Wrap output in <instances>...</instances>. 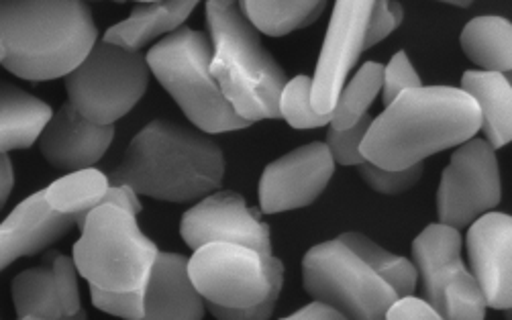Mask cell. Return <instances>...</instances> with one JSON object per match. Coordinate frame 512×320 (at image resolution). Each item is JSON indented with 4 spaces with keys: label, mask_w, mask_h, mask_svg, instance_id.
<instances>
[{
    "label": "cell",
    "mask_w": 512,
    "mask_h": 320,
    "mask_svg": "<svg viewBox=\"0 0 512 320\" xmlns=\"http://www.w3.org/2000/svg\"><path fill=\"white\" fill-rule=\"evenodd\" d=\"M480 123L476 100L462 88H406L372 119L360 151L378 168L406 170L476 137Z\"/></svg>",
    "instance_id": "obj_1"
},
{
    "label": "cell",
    "mask_w": 512,
    "mask_h": 320,
    "mask_svg": "<svg viewBox=\"0 0 512 320\" xmlns=\"http://www.w3.org/2000/svg\"><path fill=\"white\" fill-rule=\"evenodd\" d=\"M96 41L86 0H0L3 66L17 78H66Z\"/></svg>",
    "instance_id": "obj_2"
},
{
    "label": "cell",
    "mask_w": 512,
    "mask_h": 320,
    "mask_svg": "<svg viewBox=\"0 0 512 320\" xmlns=\"http://www.w3.org/2000/svg\"><path fill=\"white\" fill-rule=\"evenodd\" d=\"M223 176L225 157L211 137L170 121H153L129 143L109 180L156 200L192 202L219 190Z\"/></svg>",
    "instance_id": "obj_3"
},
{
    "label": "cell",
    "mask_w": 512,
    "mask_h": 320,
    "mask_svg": "<svg viewBox=\"0 0 512 320\" xmlns=\"http://www.w3.org/2000/svg\"><path fill=\"white\" fill-rule=\"evenodd\" d=\"M207 25L213 39L211 74L233 111L258 123L280 117L286 72L270 56L260 31L243 15L237 0H209Z\"/></svg>",
    "instance_id": "obj_4"
},
{
    "label": "cell",
    "mask_w": 512,
    "mask_h": 320,
    "mask_svg": "<svg viewBox=\"0 0 512 320\" xmlns=\"http://www.w3.org/2000/svg\"><path fill=\"white\" fill-rule=\"evenodd\" d=\"M211 60L209 37L184 25L153 45L145 58L147 68L196 129L215 135L249 127L223 96L211 74Z\"/></svg>",
    "instance_id": "obj_5"
},
{
    "label": "cell",
    "mask_w": 512,
    "mask_h": 320,
    "mask_svg": "<svg viewBox=\"0 0 512 320\" xmlns=\"http://www.w3.org/2000/svg\"><path fill=\"white\" fill-rule=\"evenodd\" d=\"M135 217L117 204H100L86 215L72 259L90 286L113 292L145 288L160 249L143 235Z\"/></svg>",
    "instance_id": "obj_6"
},
{
    "label": "cell",
    "mask_w": 512,
    "mask_h": 320,
    "mask_svg": "<svg viewBox=\"0 0 512 320\" xmlns=\"http://www.w3.org/2000/svg\"><path fill=\"white\" fill-rule=\"evenodd\" d=\"M147 72L139 51L96 41L88 56L66 76V92L82 117L98 125H115L143 98Z\"/></svg>",
    "instance_id": "obj_7"
},
{
    "label": "cell",
    "mask_w": 512,
    "mask_h": 320,
    "mask_svg": "<svg viewBox=\"0 0 512 320\" xmlns=\"http://www.w3.org/2000/svg\"><path fill=\"white\" fill-rule=\"evenodd\" d=\"M304 290L351 320L386 318L398 294L339 239L319 243L302 259Z\"/></svg>",
    "instance_id": "obj_8"
},
{
    "label": "cell",
    "mask_w": 512,
    "mask_h": 320,
    "mask_svg": "<svg viewBox=\"0 0 512 320\" xmlns=\"http://www.w3.org/2000/svg\"><path fill=\"white\" fill-rule=\"evenodd\" d=\"M266 259L245 245L207 243L188 259V276L207 304L247 308L260 304L272 288Z\"/></svg>",
    "instance_id": "obj_9"
},
{
    "label": "cell",
    "mask_w": 512,
    "mask_h": 320,
    "mask_svg": "<svg viewBox=\"0 0 512 320\" xmlns=\"http://www.w3.org/2000/svg\"><path fill=\"white\" fill-rule=\"evenodd\" d=\"M502 198L496 149L486 139H468L451 155L437 190L439 223L470 227Z\"/></svg>",
    "instance_id": "obj_10"
},
{
    "label": "cell",
    "mask_w": 512,
    "mask_h": 320,
    "mask_svg": "<svg viewBox=\"0 0 512 320\" xmlns=\"http://www.w3.org/2000/svg\"><path fill=\"white\" fill-rule=\"evenodd\" d=\"M374 0H335L317 72L313 78V106L331 115L349 72L366 51Z\"/></svg>",
    "instance_id": "obj_11"
},
{
    "label": "cell",
    "mask_w": 512,
    "mask_h": 320,
    "mask_svg": "<svg viewBox=\"0 0 512 320\" xmlns=\"http://www.w3.org/2000/svg\"><path fill=\"white\" fill-rule=\"evenodd\" d=\"M180 235L194 251L207 243H237L272 255L270 227L262 221V208H249L237 192L223 190L204 196L184 212Z\"/></svg>",
    "instance_id": "obj_12"
},
{
    "label": "cell",
    "mask_w": 512,
    "mask_h": 320,
    "mask_svg": "<svg viewBox=\"0 0 512 320\" xmlns=\"http://www.w3.org/2000/svg\"><path fill=\"white\" fill-rule=\"evenodd\" d=\"M335 159L327 143L313 141L272 162L260 180V206L266 215L313 204L329 186Z\"/></svg>",
    "instance_id": "obj_13"
},
{
    "label": "cell",
    "mask_w": 512,
    "mask_h": 320,
    "mask_svg": "<svg viewBox=\"0 0 512 320\" xmlns=\"http://www.w3.org/2000/svg\"><path fill=\"white\" fill-rule=\"evenodd\" d=\"M74 259L49 251L41 265L21 272L11 286L21 320H70L86 318L78 292Z\"/></svg>",
    "instance_id": "obj_14"
},
{
    "label": "cell",
    "mask_w": 512,
    "mask_h": 320,
    "mask_svg": "<svg viewBox=\"0 0 512 320\" xmlns=\"http://www.w3.org/2000/svg\"><path fill=\"white\" fill-rule=\"evenodd\" d=\"M472 274L486 304L496 310L512 306V219L504 212H486L468 231Z\"/></svg>",
    "instance_id": "obj_15"
},
{
    "label": "cell",
    "mask_w": 512,
    "mask_h": 320,
    "mask_svg": "<svg viewBox=\"0 0 512 320\" xmlns=\"http://www.w3.org/2000/svg\"><path fill=\"white\" fill-rule=\"evenodd\" d=\"M115 139L113 125H98L82 117L68 102L51 115L39 135V149L56 170L76 172L92 168Z\"/></svg>",
    "instance_id": "obj_16"
},
{
    "label": "cell",
    "mask_w": 512,
    "mask_h": 320,
    "mask_svg": "<svg viewBox=\"0 0 512 320\" xmlns=\"http://www.w3.org/2000/svg\"><path fill=\"white\" fill-rule=\"evenodd\" d=\"M76 225L74 217L49 206L45 190L27 196L0 225V272L19 257L45 251Z\"/></svg>",
    "instance_id": "obj_17"
},
{
    "label": "cell",
    "mask_w": 512,
    "mask_h": 320,
    "mask_svg": "<svg viewBox=\"0 0 512 320\" xmlns=\"http://www.w3.org/2000/svg\"><path fill=\"white\" fill-rule=\"evenodd\" d=\"M145 320H200L207 302L188 276V257L158 251L143 288Z\"/></svg>",
    "instance_id": "obj_18"
},
{
    "label": "cell",
    "mask_w": 512,
    "mask_h": 320,
    "mask_svg": "<svg viewBox=\"0 0 512 320\" xmlns=\"http://www.w3.org/2000/svg\"><path fill=\"white\" fill-rule=\"evenodd\" d=\"M45 198L51 208L62 212V215L74 217L80 227L88 212L100 204H117L133 215L141 212V202L133 188L111 184L107 174L94 168L68 172L64 178L45 188Z\"/></svg>",
    "instance_id": "obj_19"
},
{
    "label": "cell",
    "mask_w": 512,
    "mask_h": 320,
    "mask_svg": "<svg viewBox=\"0 0 512 320\" xmlns=\"http://www.w3.org/2000/svg\"><path fill=\"white\" fill-rule=\"evenodd\" d=\"M413 261L421 280L423 298L439 312L445 282L459 265H464L459 229L445 223L429 225L413 243Z\"/></svg>",
    "instance_id": "obj_20"
},
{
    "label": "cell",
    "mask_w": 512,
    "mask_h": 320,
    "mask_svg": "<svg viewBox=\"0 0 512 320\" xmlns=\"http://www.w3.org/2000/svg\"><path fill=\"white\" fill-rule=\"evenodd\" d=\"M198 3L200 0H153V3H141L125 21L109 27L102 41L139 51L156 37L170 35L180 29Z\"/></svg>",
    "instance_id": "obj_21"
},
{
    "label": "cell",
    "mask_w": 512,
    "mask_h": 320,
    "mask_svg": "<svg viewBox=\"0 0 512 320\" xmlns=\"http://www.w3.org/2000/svg\"><path fill=\"white\" fill-rule=\"evenodd\" d=\"M462 90L468 92L480 109V131L486 141L498 149L512 139V88L510 80L500 72H466Z\"/></svg>",
    "instance_id": "obj_22"
},
{
    "label": "cell",
    "mask_w": 512,
    "mask_h": 320,
    "mask_svg": "<svg viewBox=\"0 0 512 320\" xmlns=\"http://www.w3.org/2000/svg\"><path fill=\"white\" fill-rule=\"evenodd\" d=\"M54 115L33 94L0 82V153L31 147Z\"/></svg>",
    "instance_id": "obj_23"
},
{
    "label": "cell",
    "mask_w": 512,
    "mask_h": 320,
    "mask_svg": "<svg viewBox=\"0 0 512 320\" xmlns=\"http://www.w3.org/2000/svg\"><path fill=\"white\" fill-rule=\"evenodd\" d=\"M464 53L486 72L512 70V25L504 17L484 15L472 19L462 31Z\"/></svg>",
    "instance_id": "obj_24"
},
{
    "label": "cell",
    "mask_w": 512,
    "mask_h": 320,
    "mask_svg": "<svg viewBox=\"0 0 512 320\" xmlns=\"http://www.w3.org/2000/svg\"><path fill=\"white\" fill-rule=\"evenodd\" d=\"M237 3L260 33L284 37L315 23L327 0H237Z\"/></svg>",
    "instance_id": "obj_25"
},
{
    "label": "cell",
    "mask_w": 512,
    "mask_h": 320,
    "mask_svg": "<svg viewBox=\"0 0 512 320\" xmlns=\"http://www.w3.org/2000/svg\"><path fill=\"white\" fill-rule=\"evenodd\" d=\"M339 241L345 243L353 253L360 255L398 296L415 294L419 274L413 261L382 249L378 243L362 233H345L339 237Z\"/></svg>",
    "instance_id": "obj_26"
},
{
    "label": "cell",
    "mask_w": 512,
    "mask_h": 320,
    "mask_svg": "<svg viewBox=\"0 0 512 320\" xmlns=\"http://www.w3.org/2000/svg\"><path fill=\"white\" fill-rule=\"evenodd\" d=\"M382 84L384 66L378 62L364 64L360 72L353 76V80L347 82L339 92L337 104L331 113V127L347 129L360 121L368 113L370 104L374 102L378 92L382 90Z\"/></svg>",
    "instance_id": "obj_27"
},
{
    "label": "cell",
    "mask_w": 512,
    "mask_h": 320,
    "mask_svg": "<svg viewBox=\"0 0 512 320\" xmlns=\"http://www.w3.org/2000/svg\"><path fill=\"white\" fill-rule=\"evenodd\" d=\"M486 308L488 304L478 280L466 265H459L443 286L439 306L441 318L482 320L486 316Z\"/></svg>",
    "instance_id": "obj_28"
},
{
    "label": "cell",
    "mask_w": 512,
    "mask_h": 320,
    "mask_svg": "<svg viewBox=\"0 0 512 320\" xmlns=\"http://www.w3.org/2000/svg\"><path fill=\"white\" fill-rule=\"evenodd\" d=\"M313 78L296 76L280 94V117L294 129H319L331 123L333 115H321L313 106Z\"/></svg>",
    "instance_id": "obj_29"
},
{
    "label": "cell",
    "mask_w": 512,
    "mask_h": 320,
    "mask_svg": "<svg viewBox=\"0 0 512 320\" xmlns=\"http://www.w3.org/2000/svg\"><path fill=\"white\" fill-rule=\"evenodd\" d=\"M266 265H268V272H270V278H272V288L260 304L247 306V308H223V306L207 304V310H211L213 316H217L221 320H266V318H270L274 314L276 304H278L280 294H282L284 265L274 255L266 259Z\"/></svg>",
    "instance_id": "obj_30"
},
{
    "label": "cell",
    "mask_w": 512,
    "mask_h": 320,
    "mask_svg": "<svg viewBox=\"0 0 512 320\" xmlns=\"http://www.w3.org/2000/svg\"><path fill=\"white\" fill-rule=\"evenodd\" d=\"M370 125H372V117L366 113L360 121L347 129L331 127V131L327 133V147L335 159V164L360 166L366 162V157L362 155L360 147H362V141H364Z\"/></svg>",
    "instance_id": "obj_31"
},
{
    "label": "cell",
    "mask_w": 512,
    "mask_h": 320,
    "mask_svg": "<svg viewBox=\"0 0 512 320\" xmlns=\"http://www.w3.org/2000/svg\"><path fill=\"white\" fill-rule=\"evenodd\" d=\"M357 168H360L364 182L372 190H376L380 194H388V196H396V194L411 190L413 186H417V182L423 176V164H415L406 170H384V168L370 164L366 159V162Z\"/></svg>",
    "instance_id": "obj_32"
},
{
    "label": "cell",
    "mask_w": 512,
    "mask_h": 320,
    "mask_svg": "<svg viewBox=\"0 0 512 320\" xmlns=\"http://www.w3.org/2000/svg\"><path fill=\"white\" fill-rule=\"evenodd\" d=\"M90 298L92 304L102 312L127 320H145L143 288L133 292H113L90 286Z\"/></svg>",
    "instance_id": "obj_33"
},
{
    "label": "cell",
    "mask_w": 512,
    "mask_h": 320,
    "mask_svg": "<svg viewBox=\"0 0 512 320\" xmlns=\"http://www.w3.org/2000/svg\"><path fill=\"white\" fill-rule=\"evenodd\" d=\"M423 86L419 74L415 72L411 60L406 58L404 51H398L396 56L384 66V84H382V100L384 104L392 102L402 90Z\"/></svg>",
    "instance_id": "obj_34"
},
{
    "label": "cell",
    "mask_w": 512,
    "mask_h": 320,
    "mask_svg": "<svg viewBox=\"0 0 512 320\" xmlns=\"http://www.w3.org/2000/svg\"><path fill=\"white\" fill-rule=\"evenodd\" d=\"M400 23H402V7L398 3H390V0H374L366 49L384 41Z\"/></svg>",
    "instance_id": "obj_35"
},
{
    "label": "cell",
    "mask_w": 512,
    "mask_h": 320,
    "mask_svg": "<svg viewBox=\"0 0 512 320\" xmlns=\"http://www.w3.org/2000/svg\"><path fill=\"white\" fill-rule=\"evenodd\" d=\"M386 318H390V320H439L441 316L425 298H415L413 294H408V296H398L390 304Z\"/></svg>",
    "instance_id": "obj_36"
},
{
    "label": "cell",
    "mask_w": 512,
    "mask_h": 320,
    "mask_svg": "<svg viewBox=\"0 0 512 320\" xmlns=\"http://www.w3.org/2000/svg\"><path fill=\"white\" fill-rule=\"evenodd\" d=\"M343 314L329 306L327 302L315 300L309 306H304L292 314L286 316V320H341Z\"/></svg>",
    "instance_id": "obj_37"
},
{
    "label": "cell",
    "mask_w": 512,
    "mask_h": 320,
    "mask_svg": "<svg viewBox=\"0 0 512 320\" xmlns=\"http://www.w3.org/2000/svg\"><path fill=\"white\" fill-rule=\"evenodd\" d=\"M13 184H15V172H13L11 157L7 153H0V210L5 208L11 196Z\"/></svg>",
    "instance_id": "obj_38"
},
{
    "label": "cell",
    "mask_w": 512,
    "mask_h": 320,
    "mask_svg": "<svg viewBox=\"0 0 512 320\" xmlns=\"http://www.w3.org/2000/svg\"><path fill=\"white\" fill-rule=\"evenodd\" d=\"M439 3H447V5L459 7V9H468L474 5V0H439Z\"/></svg>",
    "instance_id": "obj_39"
},
{
    "label": "cell",
    "mask_w": 512,
    "mask_h": 320,
    "mask_svg": "<svg viewBox=\"0 0 512 320\" xmlns=\"http://www.w3.org/2000/svg\"><path fill=\"white\" fill-rule=\"evenodd\" d=\"M3 58H5V47L0 43V64H3Z\"/></svg>",
    "instance_id": "obj_40"
},
{
    "label": "cell",
    "mask_w": 512,
    "mask_h": 320,
    "mask_svg": "<svg viewBox=\"0 0 512 320\" xmlns=\"http://www.w3.org/2000/svg\"><path fill=\"white\" fill-rule=\"evenodd\" d=\"M139 3H153V0H139Z\"/></svg>",
    "instance_id": "obj_41"
},
{
    "label": "cell",
    "mask_w": 512,
    "mask_h": 320,
    "mask_svg": "<svg viewBox=\"0 0 512 320\" xmlns=\"http://www.w3.org/2000/svg\"><path fill=\"white\" fill-rule=\"evenodd\" d=\"M115 3H123V0H115Z\"/></svg>",
    "instance_id": "obj_42"
}]
</instances>
